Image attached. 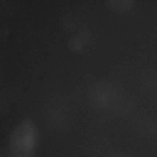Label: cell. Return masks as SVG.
<instances>
[{"label":"cell","mask_w":157,"mask_h":157,"mask_svg":"<svg viewBox=\"0 0 157 157\" xmlns=\"http://www.w3.org/2000/svg\"><path fill=\"white\" fill-rule=\"evenodd\" d=\"M107 7L117 13H126L132 10L135 5L134 0H109L106 2Z\"/></svg>","instance_id":"2"},{"label":"cell","mask_w":157,"mask_h":157,"mask_svg":"<svg viewBox=\"0 0 157 157\" xmlns=\"http://www.w3.org/2000/svg\"><path fill=\"white\" fill-rule=\"evenodd\" d=\"M38 133L33 121L25 120L11 135L10 149L12 157H33L38 143Z\"/></svg>","instance_id":"1"}]
</instances>
